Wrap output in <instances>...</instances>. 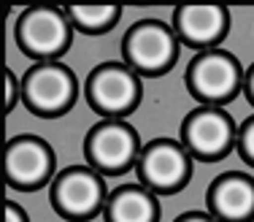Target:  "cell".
Masks as SVG:
<instances>
[{"label": "cell", "mask_w": 254, "mask_h": 222, "mask_svg": "<svg viewBox=\"0 0 254 222\" xmlns=\"http://www.w3.org/2000/svg\"><path fill=\"white\" fill-rule=\"evenodd\" d=\"M19 95H22V87H16L14 74L5 68V111H14V106H16V100H19Z\"/></svg>", "instance_id": "16"}, {"label": "cell", "mask_w": 254, "mask_h": 222, "mask_svg": "<svg viewBox=\"0 0 254 222\" xmlns=\"http://www.w3.org/2000/svg\"><path fill=\"white\" fill-rule=\"evenodd\" d=\"M244 92H246V98H249V103L254 106V65L246 71V76H244Z\"/></svg>", "instance_id": "19"}, {"label": "cell", "mask_w": 254, "mask_h": 222, "mask_svg": "<svg viewBox=\"0 0 254 222\" xmlns=\"http://www.w3.org/2000/svg\"><path fill=\"white\" fill-rule=\"evenodd\" d=\"M65 14L76 30L87 35H100L117 25V19L122 16V8L119 5H68Z\"/></svg>", "instance_id": "14"}, {"label": "cell", "mask_w": 254, "mask_h": 222, "mask_svg": "<svg viewBox=\"0 0 254 222\" xmlns=\"http://www.w3.org/2000/svg\"><path fill=\"white\" fill-rule=\"evenodd\" d=\"M73 25L68 14L49 5H35L22 11L16 22V44L27 57H35L41 63H52L70 46Z\"/></svg>", "instance_id": "7"}, {"label": "cell", "mask_w": 254, "mask_h": 222, "mask_svg": "<svg viewBox=\"0 0 254 222\" xmlns=\"http://www.w3.org/2000/svg\"><path fill=\"white\" fill-rule=\"evenodd\" d=\"M84 95L92 111H98L103 119H122L141 100V81L127 63L108 60L92 68L84 84Z\"/></svg>", "instance_id": "3"}, {"label": "cell", "mask_w": 254, "mask_h": 222, "mask_svg": "<svg viewBox=\"0 0 254 222\" xmlns=\"http://www.w3.org/2000/svg\"><path fill=\"white\" fill-rule=\"evenodd\" d=\"M230 14L225 5H179L173 11V30L187 46L208 52L227 35Z\"/></svg>", "instance_id": "12"}, {"label": "cell", "mask_w": 254, "mask_h": 222, "mask_svg": "<svg viewBox=\"0 0 254 222\" xmlns=\"http://www.w3.org/2000/svg\"><path fill=\"white\" fill-rule=\"evenodd\" d=\"M205 203H208V212L219 222H252L254 179L241 171L219 173L205 193Z\"/></svg>", "instance_id": "11"}, {"label": "cell", "mask_w": 254, "mask_h": 222, "mask_svg": "<svg viewBox=\"0 0 254 222\" xmlns=\"http://www.w3.org/2000/svg\"><path fill=\"white\" fill-rule=\"evenodd\" d=\"M122 57L138 76H162L179 60V35L160 19H141L125 33Z\"/></svg>", "instance_id": "1"}, {"label": "cell", "mask_w": 254, "mask_h": 222, "mask_svg": "<svg viewBox=\"0 0 254 222\" xmlns=\"http://www.w3.org/2000/svg\"><path fill=\"white\" fill-rule=\"evenodd\" d=\"M76 76L63 63H35L22 76V100L38 117H63L76 103Z\"/></svg>", "instance_id": "6"}, {"label": "cell", "mask_w": 254, "mask_h": 222, "mask_svg": "<svg viewBox=\"0 0 254 222\" xmlns=\"http://www.w3.org/2000/svg\"><path fill=\"white\" fill-rule=\"evenodd\" d=\"M192 176V154L181 141L154 139L138 154V179L143 187L160 195H173L187 187Z\"/></svg>", "instance_id": "9"}, {"label": "cell", "mask_w": 254, "mask_h": 222, "mask_svg": "<svg viewBox=\"0 0 254 222\" xmlns=\"http://www.w3.org/2000/svg\"><path fill=\"white\" fill-rule=\"evenodd\" d=\"M103 217L106 222H160V203L143 184H122L108 195Z\"/></svg>", "instance_id": "13"}, {"label": "cell", "mask_w": 254, "mask_h": 222, "mask_svg": "<svg viewBox=\"0 0 254 222\" xmlns=\"http://www.w3.org/2000/svg\"><path fill=\"white\" fill-rule=\"evenodd\" d=\"M106 179L95 168L68 165L52 179V206L63 220L89 222L106 209Z\"/></svg>", "instance_id": "2"}, {"label": "cell", "mask_w": 254, "mask_h": 222, "mask_svg": "<svg viewBox=\"0 0 254 222\" xmlns=\"http://www.w3.org/2000/svg\"><path fill=\"white\" fill-rule=\"evenodd\" d=\"M235 147H238V154L244 157V163L254 168V117H249L238 128V144Z\"/></svg>", "instance_id": "15"}, {"label": "cell", "mask_w": 254, "mask_h": 222, "mask_svg": "<svg viewBox=\"0 0 254 222\" xmlns=\"http://www.w3.org/2000/svg\"><path fill=\"white\" fill-rule=\"evenodd\" d=\"M54 171V152L38 136H16L5 144V179L14 190L44 187Z\"/></svg>", "instance_id": "10"}, {"label": "cell", "mask_w": 254, "mask_h": 222, "mask_svg": "<svg viewBox=\"0 0 254 222\" xmlns=\"http://www.w3.org/2000/svg\"><path fill=\"white\" fill-rule=\"evenodd\" d=\"M141 139L125 119H100L84 139V157L103 176H119L138 165Z\"/></svg>", "instance_id": "4"}, {"label": "cell", "mask_w": 254, "mask_h": 222, "mask_svg": "<svg viewBox=\"0 0 254 222\" xmlns=\"http://www.w3.org/2000/svg\"><path fill=\"white\" fill-rule=\"evenodd\" d=\"M181 144L197 160H205V163L222 160L238 144L233 117L219 106H200L190 111L181 122Z\"/></svg>", "instance_id": "8"}, {"label": "cell", "mask_w": 254, "mask_h": 222, "mask_svg": "<svg viewBox=\"0 0 254 222\" xmlns=\"http://www.w3.org/2000/svg\"><path fill=\"white\" fill-rule=\"evenodd\" d=\"M244 76L241 63L230 52H197L187 68V89L203 106H222L238 95V89L244 87Z\"/></svg>", "instance_id": "5"}, {"label": "cell", "mask_w": 254, "mask_h": 222, "mask_svg": "<svg viewBox=\"0 0 254 222\" xmlns=\"http://www.w3.org/2000/svg\"><path fill=\"white\" fill-rule=\"evenodd\" d=\"M5 222H30V220H27L25 209H22L19 203L5 201Z\"/></svg>", "instance_id": "17"}, {"label": "cell", "mask_w": 254, "mask_h": 222, "mask_svg": "<svg viewBox=\"0 0 254 222\" xmlns=\"http://www.w3.org/2000/svg\"><path fill=\"white\" fill-rule=\"evenodd\" d=\"M173 222H219V220L211 212H187V214H181V217H176Z\"/></svg>", "instance_id": "18"}]
</instances>
